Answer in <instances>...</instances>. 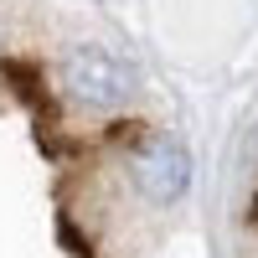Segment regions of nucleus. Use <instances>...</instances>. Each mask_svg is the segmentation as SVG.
I'll return each mask as SVG.
<instances>
[{
  "label": "nucleus",
  "mask_w": 258,
  "mask_h": 258,
  "mask_svg": "<svg viewBox=\"0 0 258 258\" xmlns=\"http://www.w3.org/2000/svg\"><path fill=\"white\" fill-rule=\"evenodd\" d=\"M62 88H68V98L83 103V109H119L129 98V88H135V78H129V68L114 52L73 47L62 57Z\"/></svg>",
  "instance_id": "nucleus-1"
},
{
  "label": "nucleus",
  "mask_w": 258,
  "mask_h": 258,
  "mask_svg": "<svg viewBox=\"0 0 258 258\" xmlns=\"http://www.w3.org/2000/svg\"><path fill=\"white\" fill-rule=\"evenodd\" d=\"M129 170H135V186L145 191L150 202H160V207L181 202L186 186H191V155H186V145L170 140V135H150L135 150Z\"/></svg>",
  "instance_id": "nucleus-2"
}]
</instances>
